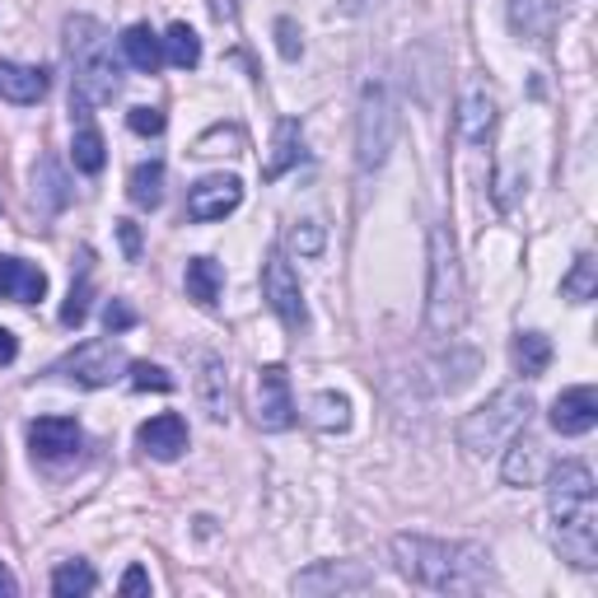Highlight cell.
Returning a JSON list of instances; mask_svg holds the SVG:
<instances>
[{
  "instance_id": "cell-1",
  "label": "cell",
  "mask_w": 598,
  "mask_h": 598,
  "mask_svg": "<svg viewBox=\"0 0 598 598\" xmlns=\"http://www.w3.org/2000/svg\"><path fill=\"white\" fill-rule=\"evenodd\" d=\"M393 566H398V575H407L412 585L435 589V594L501 589L491 552L482 542H445V538H426V533H398Z\"/></svg>"
},
{
  "instance_id": "cell-2",
  "label": "cell",
  "mask_w": 598,
  "mask_h": 598,
  "mask_svg": "<svg viewBox=\"0 0 598 598\" xmlns=\"http://www.w3.org/2000/svg\"><path fill=\"white\" fill-rule=\"evenodd\" d=\"M548 515L561 556L575 571L598 566V505H594V472L585 463L548 468Z\"/></svg>"
},
{
  "instance_id": "cell-3",
  "label": "cell",
  "mask_w": 598,
  "mask_h": 598,
  "mask_svg": "<svg viewBox=\"0 0 598 598\" xmlns=\"http://www.w3.org/2000/svg\"><path fill=\"white\" fill-rule=\"evenodd\" d=\"M66 51H70V108L76 113H90L113 103L122 90V70L113 61V43H108V28L90 14H70L66 20Z\"/></svg>"
},
{
  "instance_id": "cell-4",
  "label": "cell",
  "mask_w": 598,
  "mask_h": 598,
  "mask_svg": "<svg viewBox=\"0 0 598 598\" xmlns=\"http://www.w3.org/2000/svg\"><path fill=\"white\" fill-rule=\"evenodd\" d=\"M430 272H426V332L430 337H453L468 313V290H463V262L459 243L445 225L430 230Z\"/></svg>"
},
{
  "instance_id": "cell-5",
  "label": "cell",
  "mask_w": 598,
  "mask_h": 598,
  "mask_svg": "<svg viewBox=\"0 0 598 598\" xmlns=\"http://www.w3.org/2000/svg\"><path fill=\"white\" fill-rule=\"evenodd\" d=\"M529 416H533V393L529 389H501L496 398H486L478 412L463 416L459 445L468 453H478V459L501 453L519 430H529Z\"/></svg>"
},
{
  "instance_id": "cell-6",
  "label": "cell",
  "mask_w": 598,
  "mask_h": 598,
  "mask_svg": "<svg viewBox=\"0 0 598 598\" xmlns=\"http://www.w3.org/2000/svg\"><path fill=\"white\" fill-rule=\"evenodd\" d=\"M398 136V103L389 80H369L360 90V113H356V164L365 173L383 169Z\"/></svg>"
},
{
  "instance_id": "cell-7",
  "label": "cell",
  "mask_w": 598,
  "mask_h": 598,
  "mask_svg": "<svg viewBox=\"0 0 598 598\" xmlns=\"http://www.w3.org/2000/svg\"><path fill=\"white\" fill-rule=\"evenodd\" d=\"M127 365L131 360L117 342H84L57 365V375H66L70 383H80V389H108L113 379L127 375Z\"/></svg>"
},
{
  "instance_id": "cell-8",
  "label": "cell",
  "mask_w": 598,
  "mask_h": 598,
  "mask_svg": "<svg viewBox=\"0 0 598 598\" xmlns=\"http://www.w3.org/2000/svg\"><path fill=\"white\" fill-rule=\"evenodd\" d=\"M262 290H267V304L276 309V319L290 332L309 327V309H304V290H299V276L290 272L286 253H272L267 267H262Z\"/></svg>"
},
{
  "instance_id": "cell-9",
  "label": "cell",
  "mask_w": 598,
  "mask_h": 598,
  "mask_svg": "<svg viewBox=\"0 0 598 598\" xmlns=\"http://www.w3.org/2000/svg\"><path fill=\"white\" fill-rule=\"evenodd\" d=\"M295 594H360V589H375V575L356 561H313L309 571H299L290 579Z\"/></svg>"
},
{
  "instance_id": "cell-10",
  "label": "cell",
  "mask_w": 598,
  "mask_h": 598,
  "mask_svg": "<svg viewBox=\"0 0 598 598\" xmlns=\"http://www.w3.org/2000/svg\"><path fill=\"white\" fill-rule=\"evenodd\" d=\"M239 202H243V183L234 173H210V179H202L187 192V216L197 225H216L225 216H234Z\"/></svg>"
},
{
  "instance_id": "cell-11",
  "label": "cell",
  "mask_w": 598,
  "mask_h": 598,
  "mask_svg": "<svg viewBox=\"0 0 598 598\" xmlns=\"http://www.w3.org/2000/svg\"><path fill=\"white\" fill-rule=\"evenodd\" d=\"M257 426L262 430H290L295 426V398L290 375L280 365H267L257 375Z\"/></svg>"
},
{
  "instance_id": "cell-12",
  "label": "cell",
  "mask_w": 598,
  "mask_h": 598,
  "mask_svg": "<svg viewBox=\"0 0 598 598\" xmlns=\"http://www.w3.org/2000/svg\"><path fill=\"white\" fill-rule=\"evenodd\" d=\"M80 445H84V435L70 416H38L28 426V449H33V459H43V463L76 459Z\"/></svg>"
},
{
  "instance_id": "cell-13",
  "label": "cell",
  "mask_w": 598,
  "mask_h": 598,
  "mask_svg": "<svg viewBox=\"0 0 598 598\" xmlns=\"http://www.w3.org/2000/svg\"><path fill=\"white\" fill-rule=\"evenodd\" d=\"M561 20H566V0H509V28L524 43H552Z\"/></svg>"
},
{
  "instance_id": "cell-14",
  "label": "cell",
  "mask_w": 598,
  "mask_h": 598,
  "mask_svg": "<svg viewBox=\"0 0 598 598\" xmlns=\"http://www.w3.org/2000/svg\"><path fill=\"white\" fill-rule=\"evenodd\" d=\"M501 478H505V486H538L542 478H548V449H542L533 435L519 430V435L505 445Z\"/></svg>"
},
{
  "instance_id": "cell-15",
  "label": "cell",
  "mask_w": 598,
  "mask_h": 598,
  "mask_svg": "<svg viewBox=\"0 0 598 598\" xmlns=\"http://www.w3.org/2000/svg\"><path fill=\"white\" fill-rule=\"evenodd\" d=\"M136 445L150 453V459H160V463H173V459H183V449H187V421L179 412H164V416H150L146 426L136 430Z\"/></svg>"
},
{
  "instance_id": "cell-16",
  "label": "cell",
  "mask_w": 598,
  "mask_h": 598,
  "mask_svg": "<svg viewBox=\"0 0 598 598\" xmlns=\"http://www.w3.org/2000/svg\"><path fill=\"white\" fill-rule=\"evenodd\" d=\"M594 426H598V393L589 389V383L566 389L552 402V430L556 435H589Z\"/></svg>"
},
{
  "instance_id": "cell-17",
  "label": "cell",
  "mask_w": 598,
  "mask_h": 598,
  "mask_svg": "<svg viewBox=\"0 0 598 598\" xmlns=\"http://www.w3.org/2000/svg\"><path fill=\"white\" fill-rule=\"evenodd\" d=\"M47 295V276L24 257H0V299L14 304H38Z\"/></svg>"
},
{
  "instance_id": "cell-18",
  "label": "cell",
  "mask_w": 598,
  "mask_h": 598,
  "mask_svg": "<svg viewBox=\"0 0 598 598\" xmlns=\"http://www.w3.org/2000/svg\"><path fill=\"white\" fill-rule=\"evenodd\" d=\"M491 127H496V99H491L486 84L472 80L463 90V99H459V131H463V140L478 146V140L491 136Z\"/></svg>"
},
{
  "instance_id": "cell-19",
  "label": "cell",
  "mask_w": 598,
  "mask_h": 598,
  "mask_svg": "<svg viewBox=\"0 0 598 598\" xmlns=\"http://www.w3.org/2000/svg\"><path fill=\"white\" fill-rule=\"evenodd\" d=\"M47 94V70L20 66V61H0V99L10 103H38Z\"/></svg>"
},
{
  "instance_id": "cell-20",
  "label": "cell",
  "mask_w": 598,
  "mask_h": 598,
  "mask_svg": "<svg viewBox=\"0 0 598 598\" xmlns=\"http://www.w3.org/2000/svg\"><path fill=\"white\" fill-rule=\"evenodd\" d=\"M122 57H127L136 70H146V76H154L164 61V38L154 33L150 24H131L127 33H122Z\"/></svg>"
},
{
  "instance_id": "cell-21",
  "label": "cell",
  "mask_w": 598,
  "mask_h": 598,
  "mask_svg": "<svg viewBox=\"0 0 598 598\" xmlns=\"http://www.w3.org/2000/svg\"><path fill=\"white\" fill-rule=\"evenodd\" d=\"M197 393H202V407H206L210 421H225V416H230V375H225V365H220L216 356L202 360Z\"/></svg>"
},
{
  "instance_id": "cell-22",
  "label": "cell",
  "mask_w": 598,
  "mask_h": 598,
  "mask_svg": "<svg viewBox=\"0 0 598 598\" xmlns=\"http://www.w3.org/2000/svg\"><path fill=\"white\" fill-rule=\"evenodd\" d=\"M33 202H38L43 210H61L70 202V183H66V173L51 154H43L38 169H33Z\"/></svg>"
},
{
  "instance_id": "cell-23",
  "label": "cell",
  "mask_w": 598,
  "mask_h": 598,
  "mask_svg": "<svg viewBox=\"0 0 598 598\" xmlns=\"http://www.w3.org/2000/svg\"><path fill=\"white\" fill-rule=\"evenodd\" d=\"M509 360H515L524 379H538V375H548V365H552V342L542 337V332H519L515 346H509Z\"/></svg>"
},
{
  "instance_id": "cell-24",
  "label": "cell",
  "mask_w": 598,
  "mask_h": 598,
  "mask_svg": "<svg viewBox=\"0 0 598 598\" xmlns=\"http://www.w3.org/2000/svg\"><path fill=\"white\" fill-rule=\"evenodd\" d=\"M187 299H197L202 309H210L220 299V286H225V272H220V262H210V257H192L187 262Z\"/></svg>"
},
{
  "instance_id": "cell-25",
  "label": "cell",
  "mask_w": 598,
  "mask_h": 598,
  "mask_svg": "<svg viewBox=\"0 0 598 598\" xmlns=\"http://www.w3.org/2000/svg\"><path fill=\"white\" fill-rule=\"evenodd\" d=\"M127 197H131V206H140V210H154V206H160V202H164V164H160V160L136 164L131 179H127Z\"/></svg>"
},
{
  "instance_id": "cell-26",
  "label": "cell",
  "mask_w": 598,
  "mask_h": 598,
  "mask_svg": "<svg viewBox=\"0 0 598 598\" xmlns=\"http://www.w3.org/2000/svg\"><path fill=\"white\" fill-rule=\"evenodd\" d=\"M299 154H304V136H299V122H280V127H276V150H272V160L267 164H262V179H267V183H276L280 179V173H286L295 160H299Z\"/></svg>"
},
{
  "instance_id": "cell-27",
  "label": "cell",
  "mask_w": 598,
  "mask_h": 598,
  "mask_svg": "<svg viewBox=\"0 0 598 598\" xmlns=\"http://www.w3.org/2000/svg\"><path fill=\"white\" fill-rule=\"evenodd\" d=\"M99 589V575L90 561H61L57 571H51V594L57 598H84Z\"/></svg>"
},
{
  "instance_id": "cell-28",
  "label": "cell",
  "mask_w": 598,
  "mask_h": 598,
  "mask_svg": "<svg viewBox=\"0 0 598 598\" xmlns=\"http://www.w3.org/2000/svg\"><path fill=\"white\" fill-rule=\"evenodd\" d=\"M164 61L179 66V70H197V61H202V38H197V33H192L187 24H173V28L164 33Z\"/></svg>"
},
{
  "instance_id": "cell-29",
  "label": "cell",
  "mask_w": 598,
  "mask_h": 598,
  "mask_svg": "<svg viewBox=\"0 0 598 598\" xmlns=\"http://www.w3.org/2000/svg\"><path fill=\"white\" fill-rule=\"evenodd\" d=\"M309 421H313L319 430H346V426H350V402H346L342 393H332V389L313 393V402H309Z\"/></svg>"
},
{
  "instance_id": "cell-30",
  "label": "cell",
  "mask_w": 598,
  "mask_h": 598,
  "mask_svg": "<svg viewBox=\"0 0 598 598\" xmlns=\"http://www.w3.org/2000/svg\"><path fill=\"white\" fill-rule=\"evenodd\" d=\"M561 295L575 299V304H589V299L598 295V262H594L589 253H579L575 267L561 276Z\"/></svg>"
},
{
  "instance_id": "cell-31",
  "label": "cell",
  "mask_w": 598,
  "mask_h": 598,
  "mask_svg": "<svg viewBox=\"0 0 598 598\" xmlns=\"http://www.w3.org/2000/svg\"><path fill=\"white\" fill-rule=\"evenodd\" d=\"M70 160H76L80 173H99V169H103L108 150H103L99 127H80V131H76V140H70Z\"/></svg>"
},
{
  "instance_id": "cell-32",
  "label": "cell",
  "mask_w": 598,
  "mask_h": 598,
  "mask_svg": "<svg viewBox=\"0 0 598 598\" xmlns=\"http://www.w3.org/2000/svg\"><path fill=\"white\" fill-rule=\"evenodd\" d=\"M323 225L319 220H299V225H290V234H286V249L290 253H299V257H319L323 253Z\"/></svg>"
},
{
  "instance_id": "cell-33",
  "label": "cell",
  "mask_w": 598,
  "mask_h": 598,
  "mask_svg": "<svg viewBox=\"0 0 598 598\" xmlns=\"http://www.w3.org/2000/svg\"><path fill=\"white\" fill-rule=\"evenodd\" d=\"M90 295H94V280H90V272H84L76 286H70L66 304H61V323H66V327H80L84 319H90Z\"/></svg>"
},
{
  "instance_id": "cell-34",
  "label": "cell",
  "mask_w": 598,
  "mask_h": 598,
  "mask_svg": "<svg viewBox=\"0 0 598 598\" xmlns=\"http://www.w3.org/2000/svg\"><path fill=\"white\" fill-rule=\"evenodd\" d=\"M127 379H131V389L136 393H169L173 389V375L169 369H160V365H150V360H136V365H127Z\"/></svg>"
},
{
  "instance_id": "cell-35",
  "label": "cell",
  "mask_w": 598,
  "mask_h": 598,
  "mask_svg": "<svg viewBox=\"0 0 598 598\" xmlns=\"http://www.w3.org/2000/svg\"><path fill=\"white\" fill-rule=\"evenodd\" d=\"M276 51H280L286 61H299V57H304V33H299L295 20H276Z\"/></svg>"
},
{
  "instance_id": "cell-36",
  "label": "cell",
  "mask_w": 598,
  "mask_h": 598,
  "mask_svg": "<svg viewBox=\"0 0 598 598\" xmlns=\"http://www.w3.org/2000/svg\"><path fill=\"white\" fill-rule=\"evenodd\" d=\"M103 327H108L113 337H117V332H131L136 327V309L127 304V299H108V304H103Z\"/></svg>"
},
{
  "instance_id": "cell-37",
  "label": "cell",
  "mask_w": 598,
  "mask_h": 598,
  "mask_svg": "<svg viewBox=\"0 0 598 598\" xmlns=\"http://www.w3.org/2000/svg\"><path fill=\"white\" fill-rule=\"evenodd\" d=\"M127 127H131L136 136H160V131L169 127V117H164L160 108H131V113H127Z\"/></svg>"
},
{
  "instance_id": "cell-38",
  "label": "cell",
  "mask_w": 598,
  "mask_h": 598,
  "mask_svg": "<svg viewBox=\"0 0 598 598\" xmlns=\"http://www.w3.org/2000/svg\"><path fill=\"white\" fill-rule=\"evenodd\" d=\"M122 594H150V575L140 571V566H131L127 575H122V585H117Z\"/></svg>"
},
{
  "instance_id": "cell-39",
  "label": "cell",
  "mask_w": 598,
  "mask_h": 598,
  "mask_svg": "<svg viewBox=\"0 0 598 598\" xmlns=\"http://www.w3.org/2000/svg\"><path fill=\"white\" fill-rule=\"evenodd\" d=\"M117 234H122V249H127V257L136 262V257H140V234H136V225H131V220H122V225H117Z\"/></svg>"
},
{
  "instance_id": "cell-40",
  "label": "cell",
  "mask_w": 598,
  "mask_h": 598,
  "mask_svg": "<svg viewBox=\"0 0 598 598\" xmlns=\"http://www.w3.org/2000/svg\"><path fill=\"white\" fill-rule=\"evenodd\" d=\"M14 356H20V337L10 327H0V365H10Z\"/></svg>"
},
{
  "instance_id": "cell-41",
  "label": "cell",
  "mask_w": 598,
  "mask_h": 598,
  "mask_svg": "<svg viewBox=\"0 0 598 598\" xmlns=\"http://www.w3.org/2000/svg\"><path fill=\"white\" fill-rule=\"evenodd\" d=\"M369 5H379V0H342L337 10H342V14H365Z\"/></svg>"
},
{
  "instance_id": "cell-42",
  "label": "cell",
  "mask_w": 598,
  "mask_h": 598,
  "mask_svg": "<svg viewBox=\"0 0 598 598\" xmlns=\"http://www.w3.org/2000/svg\"><path fill=\"white\" fill-rule=\"evenodd\" d=\"M0 594H20V579H14L5 566H0Z\"/></svg>"
}]
</instances>
